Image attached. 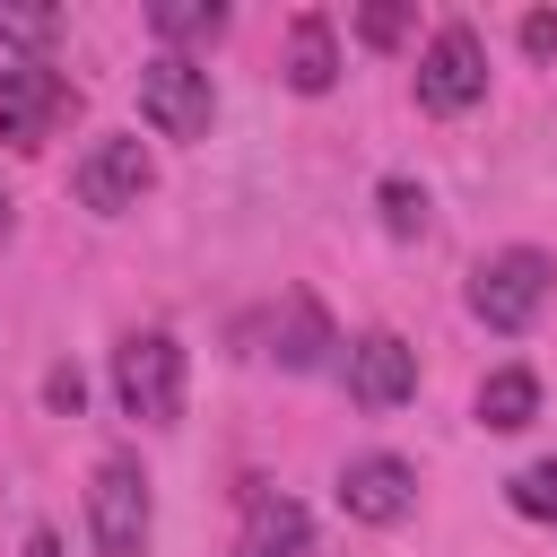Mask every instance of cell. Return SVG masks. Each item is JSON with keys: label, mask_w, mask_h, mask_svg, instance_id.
I'll return each mask as SVG.
<instances>
[{"label": "cell", "mask_w": 557, "mask_h": 557, "mask_svg": "<svg viewBox=\"0 0 557 557\" xmlns=\"http://www.w3.org/2000/svg\"><path fill=\"white\" fill-rule=\"evenodd\" d=\"M113 400L139 426H174L183 418V348H174V331H131L113 348Z\"/></svg>", "instance_id": "obj_1"}, {"label": "cell", "mask_w": 557, "mask_h": 557, "mask_svg": "<svg viewBox=\"0 0 557 557\" xmlns=\"http://www.w3.org/2000/svg\"><path fill=\"white\" fill-rule=\"evenodd\" d=\"M548 287H557V261L531 252V244H513V252H496V261L470 270V313L487 331H531L540 305H548Z\"/></svg>", "instance_id": "obj_2"}, {"label": "cell", "mask_w": 557, "mask_h": 557, "mask_svg": "<svg viewBox=\"0 0 557 557\" xmlns=\"http://www.w3.org/2000/svg\"><path fill=\"white\" fill-rule=\"evenodd\" d=\"M148 522H157V496H148V470L131 453H104L96 479H87V531L104 557H139L148 548Z\"/></svg>", "instance_id": "obj_3"}, {"label": "cell", "mask_w": 557, "mask_h": 557, "mask_svg": "<svg viewBox=\"0 0 557 557\" xmlns=\"http://www.w3.org/2000/svg\"><path fill=\"white\" fill-rule=\"evenodd\" d=\"M139 113L157 122V139H209L218 122V96H209V70L191 52H157L139 70Z\"/></svg>", "instance_id": "obj_4"}, {"label": "cell", "mask_w": 557, "mask_h": 557, "mask_svg": "<svg viewBox=\"0 0 557 557\" xmlns=\"http://www.w3.org/2000/svg\"><path fill=\"white\" fill-rule=\"evenodd\" d=\"M487 96V44L453 17V26H435V44L418 52V104L426 113H470Z\"/></svg>", "instance_id": "obj_5"}, {"label": "cell", "mask_w": 557, "mask_h": 557, "mask_svg": "<svg viewBox=\"0 0 557 557\" xmlns=\"http://www.w3.org/2000/svg\"><path fill=\"white\" fill-rule=\"evenodd\" d=\"M70 104L78 96H70V78L52 61H0V139L9 148H44Z\"/></svg>", "instance_id": "obj_6"}, {"label": "cell", "mask_w": 557, "mask_h": 557, "mask_svg": "<svg viewBox=\"0 0 557 557\" xmlns=\"http://www.w3.org/2000/svg\"><path fill=\"white\" fill-rule=\"evenodd\" d=\"M157 183V165H148V148L131 139V131H104L87 157H78V200L87 209H104V218H122V209H139V191Z\"/></svg>", "instance_id": "obj_7"}, {"label": "cell", "mask_w": 557, "mask_h": 557, "mask_svg": "<svg viewBox=\"0 0 557 557\" xmlns=\"http://www.w3.org/2000/svg\"><path fill=\"white\" fill-rule=\"evenodd\" d=\"M418 392V348L400 331H366L348 339V400L357 409H400Z\"/></svg>", "instance_id": "obj_8"}, {"label": "cell", "mask_w": 557, "mask_h": 557, "mask_svg": "<svg viewBox=\"0 0 557 557\" xmlns=\"http://www.w3.org/2000/svg\"><path fill=\"white\" fill-rule=\"evenodd\" d=\"M418 505V470L400 461V453H357L348 470H339V513H357V522H400Z\"/></svg>", "instance_id": "obj_9"}, {"label": "cell", "mask_w": 557, "mask_h": 557, "mask_svg": "<svg viewBox=\"0 0 557 557\" xmlns=\"http://www.w3.org/2000/svg\"><path fill=\"white\" fill-rule=\"evenodd\" d=\"M235 557H313V513H305L296 496H252Z\"/></svg>", "instance_id": "obj_10"}, {"label": "cell", "mask_w": 557, "mask_h": 557, "mask_svg": "<svg viewBox=\"0 0 557 557\" xmlns=\"http://www.w3.org/2000/svg\"><path fill=\"white\" fill-rule=\"evenodd\" d=\"M331 348H339V339H331V322H322V305H313V296L296 287V296L278 305V331H270V357H278L287 374H313V366H322Z\"/></svg>", "instance_id": "obj_11"}, {"label": "cell", "mask_w": 557, "mask_h": 557, "mask_svg": "<svg viewBox=\"0 0 557 557\" xmlns=\"http://www.w3.org/2000/svg\"><path fill=\"white\" fill-rule=\"evenodd\" d=\"M331 78H339V44H331V17H313V9H305V17L287 26V87H296V96H322Z\"/></svg>", "instance_id": "obj_12"}, {"label": "cell", "mask_w": 557, "mask_h": 557, "mask_svg": "<svg viewBox=\"0 0 557 557\" xmlns=\"http://www.w3.org/2000/svg\"><path fill=\"white\" fill-rule=\"evenodd\" d=\"M531 418H540V374H531V366H496V374L479 383V426L513 435V426H531Z\"/></svg>", "instance_id": "obj_13"}, {"label": "cell", "mask_w": 557, "mask_h": 557, "mask_svg": "<svg viewBox=\"0 0 557 557\" xmlns=\"http://www.w3.org/2000/svg\"><path fill=\"white\" fill-rule=\"evenodd\" d=\"M148 26H157L165 52H174V44H209V35H226V9H218V0H157Z\"/></svg>", "instance_id": "obj_14"}, {"label": "cell", "mask_w": 557, "mask_h": 557, "mask_svg": "<svg viewBox=\"0 0 557 557\" xmlns=\"http://www.w3.org/2000/svg\"><path fill=\"white\" fill-rule=\"evenodd\" d=\"M374 200H383V226H392V235H426V191H418L409 174H383Z\"/></svg>", "instance_id": "obj_15"}, {"label": "cell", "mask_w": 557, "mask_h": 557, "mask_svg": "<svg viewBox=\"0 0 557 557\" xmlns=\"http://www.w3.org/2000/svg\"><path fill=\"white\" fill-rule=\"evenodd\" d=\"M513 513H531V522H557V461H531V470H513Z\"/></svg>", "instance_id": "obj_16"}, {"label": "cell", "mask_w": 557, "mask_h": 557, "mask_svg": "<svg viewBox=\"0 0 557 557\" xmlns=\"http://www.w3.org/2000/svg\"><path fill=\"white\" fill-rule=\"evenodd\" d=\"M61 35V17L52 9H0V44H17L26 61H44V44Z\"/></svg>", "instance_id": "obj_17"}, {"label": "cell", "mask_w": 557, "mask_h": 557, "mask_svg": "<svg viewBox=\"0 0 557 557\" xmlns=\"http://www.w3.org/2000/svg\"><path fill=\"white\" fill-rule=\"evenodd\" d=\"M357 35L383 52V44H400V35H409V9H400V0H374V9H357Z\"/></svg>", "instance_id": "obj_18"}, {"label": "cell", "mask_w": 557, "mask_h": 557, "mask_svg": "<svg viewBox=\"0 0 557 557\" xmlns=\"http://www.w3.org/2000/svg\"><path fill=\"white\" fill-rule=\"evenodd\" d=\"M44 400H52L61 418H78V400H87V383H78V366H52V374H44Z\"/></svg>", "instance_id": "obj_19"}, {"label": "cell", "mask_w": 557, "mask_h": 557, "mask_svg": "<svg viewBox=\"0 0 557 557\" xmlns=\"http://www.w3.org/2000/svg\"><path fill=\"white\" fill-rule=\"evenodd\" d=\"M522 44L548 61V52H557V17H522Z\"/></svg>", "instance_id": "obj_20"}, {"label": "cell", "mask_w": 557, "mask_h": 557, "mask_svg": "<svg viewBox=\"0 0 557 557\" xmlns=\"http://www.w3.org/2000/svg\"><path fill=\"white\" fill-rule=\"evenodd\" d=\"M0 235H9V191H0Z\"/></svg>", "instance_id": "obj_21"}]
</instances>
